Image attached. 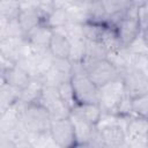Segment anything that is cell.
<instances>
[{
    "label": "cell",
    "mask_w": 148,
    "mask_h": 148,
    "mask_svg": "<svg viewBox=\"0 0 148 148\" xmlns=\"http://www.w3.org/2000/svg\"><path fill=\"white\" fill-rule=\"evenodd\" d=\"M84 148H98V147H84Z\"/></svg>",
    "instance_id": "obj_32"
},
{
    "label": "cell",
    "mask_w": 148,
    "mask_h": 148,
    "mask_svg": "<svg viewBox=\"0 0 148 148\" xmlns=\"http://www.w3.org/2000/svg\"><path fill=\"white\" fill-rule=\"evenodd\" d=\"M31 76L21 67H18L17 65H15L14 67L1 72V82L8 83L9 86L21 90H22L29 84V82L31 81Z\"/></svg>",
    "instance_id": "obj_15"
},
{
    "label": "cell",
    "mask_w": 148,
    "mask_h": 148,
    "mask_svg": "<svg viewBox=\"0 0 148 148\" xmlns=\"http://www.w3.org/2000/svg\"><path fill=\"white\" fill-rule=\"evenodd\" d=\"M146 142H147V147H148V134H147V138H146Z\"/></svg>",
    "instance_id": "obj_31"
},
{
    "label": "cell",
    "mask_w": 148,
    "mask_h": 148,
    "mask_svg": "<svg viewBox=\"0 0 148 148\" xmlns=\"http://www.w3.org/2000/svg\"><path fill=\"white\" fill-rule=\"evenodd\" d=\"M126 141L130 145L147 143L146 138L148 134V118L140 116H131L125 127Z\"/></svg>",
    "instance_id": "obj_10"
},
{
    "label": "cell",
    "mask_w": 148,
    "mask_h": 148,
    "mask_svg": "<svg viewBox=\"0 0 148 148\" xmlns=\"http://www.w3.org/2000/svg\"><path fill=\"white\" fill-rule=\"evenodd\" d=\"M71 113L90 123L94 126H97L103 117L99 104H76L72 109Z\"/></svg>",
    "instance_id": "obj_16"
},
{
    "label": "cell",
    "mask_w": 148,
    "mask_h": 148,
    "mask_svg": "<svg viewBox=\"0 0 148 148\" xmlns=\"http://www.w3.org/2000/svg\"><path fill=\"white\" fill-rule=\"evenodd\" d=\"M125 96H126V90L121 77L101 87L98 104L102 109L103 114L118 116L119 108Z\"/></svg>",
    "instance_id": "obj_3"
},
{
    "label": "cell",
    "mask_w": 148,
    "mask_h": 148,
    "mask_svg": "<svg viewBox=\"0 0 148 148\" xmlns=\"http://www.w3.org/2000/svg\"><path fill=\"white\" fill-rule=\"evenodd\" d=\"M140 38H141V40L143 42V44H145V45L147 46V49H148V27L141 29Z\"/></svg>",
    "instance_id": "obj_29"
},
{
    "label": "cell",
    "mask_w": 148,
    "mask_h": 148,
    "mask_svg": "<svg viewBox=\"0 0 148 148\" xmlns=\"http://www.w3.org/2000/svg\"><path fill=\"white\" fill-rule=\"evenodd\" d=\"M114 148H132V147H131V145H130L127 141H125L123 145H120V146H118V147H114Z\"/></svg>",
    "instance_id": "obj_30"
},
{
    "label": "cell",
    "mask_w": 148,
    "mask_h": 148,
    "mask_svg": "<svg viewBox=\"0 0 148 148\" xmlns=\"http://www.w3.org/2000/svg\"><path fill=\"white\" fill-rule=\"evenodd\" d=\"M20 5L21 10L17 16V21L24 35H27L32 29L43 23V16L38 12L36 2H20Z\"/></svg>",
    "instance_id": "obj_11"
},
{
    "label": "cell",
    "mask_w": 148,
    "mask_h": 148,
    "mask_svg": "<svg viewBox=\"0 0 148 148\" xmlns=\"http://www.w3.org/2000/svg\"><path fill=\"white\" fill-rule=\"evenodd\" d=\"M44 87L45 86L39 77H32L31 81L29 82V84L22 90L20 99L27 105L38 103V101L43 94Z\"/></svg>",
    "instance_id": "obj_18"
},
{
    "label": "cell",
    "mask_w": 148,
    "mask_h": 148,
    "mask_svg": "<svg viewBox=\"0 0 148 148\" xmlns=\"http://www.w3.org/2000/svg\"><path fill=\"white\" fill-rule=\"evenodd\" d=\"M21 10L20 2L16 1H1L0 2V17L6 20L17 18Z\"/></svg>",
    "instance_id": "obj_25"
},
{
    "label": "cell",
    "mask_w": 148,
    "mask_h": 148,
    "mask_svg": "<svg viewBox=\"0 0 148 148\" xmlns=\"http://www.w3.org/2000/svg\"><path fill=\"white\" fill-rule=\"evenodd\" d=\"M139 6L140 2H132L123 17L114 25L124 47H128L135 39L139 38L141 34L142 28L139 17Z\"/></svg>",
    "instance_id": "obj_2"
},
{
    "label": "cell",
    "mask_w": 148,
    "mask_h": 148,
    "mask_svg": "<svg viewBox=\"0 0 148 148\" xmlns=\"http://www.w3.org/2000/svg\"><path fill=\"white\" fill-rule=\"evenodd\" d=\"M51 120L52 118L49 111L39 103H34L25 108L20 124L29 136H35L49 134Z\"/></svg>",
    "instance_id": "obj_1"
},
{
    "label": "cell",
    "mask_w": 148,
    "mask_h": 148,
    "mask_svg": "<svg viewBox=\"0 0 148 148\" xmlns=\"http://www.w3.org/2000/svg\"><path fill=\"white\" fill-rule=\"evenodd\" d=\"M52 35H53V29L42 23L35 29H32L30 32H28L24 36V38L34 52H42L49 50Z\"/></svg>",
    "instance_id": "obj_12"
},
{
    "label": "cell",
    "mask_w": 148,
    "mask_h": 148,
    "mask_svg": "<svg viewBox=\"0 0 148 148\" xmlns=\"http://www.w3.org/2000/svg\"><path fill=\"white\" fill-rule=\"evenodd\" d=\"M76 104H98L99 88L86 73L74 74L71 80Z\"/></svg>",
    "instance_id": "obj_5"
},
{
    "label": "cell",
    "mask_w": 148,
    "mask_h": 148,
    "mask_svg": "<svg viewBox=\"0 0 148 148\" xmlns=\"http://www.w3.org/2000/svg\"><path fill=\"white\" fill-rule=\"evenodd\" d=\"M69 118L74 126L77 145L82 146V147H87L89 145V142L91 141V139L94 138L95 133L97 132V126H94L90 123H88L72 113L69 114Z\"/></svg>",
    "instance_id": "obj_14"
},
{
    "label": "cell",
    "mask_w": 148,
    "mask_h": 148,
    "mask_svg": "<svg viewBox=\"0 0 148 148\" xmlns=\"http://www.w3.org/2000/svg\"><path fill=\"white\" fill-rule=\"evenodd\" d=\"M86 39L84 38H79L71 40V54H69V60L72 62H82L86 58Z\"/></svg>",
    "instance_id": "obj_24"
},
{
    "label": "cell",
    "mask_w": 148,
    "mask_h": 148,
    "mask_svg": "<svg viewBox=\"0 0 148 148\" xmlns=\"http://www.w3.org/2000/svg\"><path fill=\"white\" fill-rule=\"evenodd\" d=\"M49 51L53 58L69 59L71 54V40L66 36L64 29L53 30V35L49 45Z\"/></svg>",
    "instance_id": "obj_13"
},
{
    "label": "cell",
    "mask_w": 148,
    "mask_h": 148,
    "mask_svg": "<svg viewBox=\"0 0 148 148\" xmlns=\"http://www.w3.org/2000/svg\"><path fill=\"white\" fill-rule=\"evenodd\" d=\"M76 148H84V147H82V146H77Z\"/></svg>",
    "instance_id": "obj_33"
},
{
    "label": "cell",
    "mask_w": 148,
    "mask_h": 148,
    "mask_svg": "<svg viewBox=\"0 0 148 148\" xmlns=\"http://www.w3.org/2000/svg\"><path fill=\"white\" fill-rule=\"evenodd\" d=\"M87 50H86V61H96L106 59L109 54V50L101 42H90L86 40Z\"/></svg>",
    "instance_id": "obj_20"
},
{
    "label": "cell",
    "mask_w": 148,
    "mask_h": 148,
    "mask_svg": "<svg viewBox=\"0 0 148 148\" xmlns=\"http://www.w3.org/2000/svg\"><path fill=\"white\" fill-rule=\"evenodd\" d=\"M69 22V14L65 2H54V9L43 20V23L53 30L64 28Z\"/></svg>",
    "instance_id": "obj_17"
},
{
    "label": "cell",
    "mask_w": 148,
    "mask_h": 148,
    "mask_svg": "<svg viewBox=\"0 0 148 148\" xmlns=\"http://www.w3.org/2000/svg\"><path fill=\"white\" fill-rule=\"evenodd\" d=\"M97 128L104 148H114L126 141L125 127L119 123L118 116H116L111 121L98 124Z\"/></svg>",
    "instance_id": "obj_7"
},
{
    "label": "cell",
    "mask_w": 148,
    "mask_h": 148,
    "mask_svg": "<svg viewBox=\"0 0 148 148\" xmlns=\"http://www.w3.org/2000/svg\"><path fill=\"white\" fill-rule=\"evenodd\" d=\"M57 90H58V94H59L62 103L66 105V108L69 111H72V109L76 105V101H75V96H74V91H73L71 81L59 84L57 87Z\"/></svg>",
    "instance_id": "obj_23"
},
{
    "label": "cell",
    "mask_w": 148,
    "mask_h": 148,
    "mask_svg": "<svg viewBox=\"0 0 148 148\" xmlns=\"http://www.w3.org/2000/svg\"><path fill=\"white\" fill-rule=\"evenodd\" d=\"M105 27L106 24L104 23H95V22L86 21L84 23H82V31L84 39L90 42H99Z\"/></svg>",
    "instance_id": "obj_22"
},
{
    "label": "cell",
    "mask_w": 148,
    "mask_h": 148,
    "mask_svg": "<svg viewBox=\"0 0 148 148\" xmlns=\"http://www.w3.org/2000/svg\"><path fill=\"white\" fill-rule=\"evenodd\" d=\"M132 112L135 116L148 118V94L132 98Z\"/></svg>",
    "instance_id": "obj_26"
},
{
    "label": "cell",
    "mask_w": 148,
    "mask_h": 148,
    "mask_svg": "<svg viewBox=\"0 0 148 148\" xmlns=\"http://www.w3.org/2000/svg\"><path fill=\"white\" fill-rule=\"evenodd\" d=\"M131 67L140 71L146 76H148V53H133Z\"/></svg>",
    "instance_id": "obj_27"
},
{
    "label": "cell",
    "mask_w": 148,
    "mask_h": 148,
    "mask_svg": "<svg viewBox=\"0 0 148 148\" xmlns=\"http://www.w3.org/2000/svg\"><path fill=\"white\" fill-rule=\"evenodd\" d=\"M50 135L52 141L59 148H76L79 146L74 126L69 117L52 119L50 125Z\"/></svg>",
    "instance_id": "obj_6"
},
{
    "label": "cell",
    "mask_w": 148,
    "mask_h": 148,
    "mask_svg": "<svg viewBox=\"0 0 148 148\" xmlns=\"http://www.w3.org/2000/svg\"><path fill=\"white\" fill-rule=\"evenodd\" d=\"M82 64L86 74L98 88L120 77V72L108 59H102L96 61L83 60Z\"/></svg>",
    "instance_id": "obj_4"
},
{
    "label": "cell",
    "mask_w": 148,
    "mask_h": 148,
    "mask_svg": "<svg viewBox=\"0 0 148 148\" xmlns=\"http://www.w3.org/2000/svg\"><path fill=\"white\" fill-rule=\"evenodd\" d=\"M40 105H43L50 113L52 119L66 118L69 117L71 111L62 103L57 88L53 87H44L43 94L38 101Z\"/></svg>",
    "instance_id": "obj_9"
},
{
    "label": "cell",
    "mask_w": 148,
    "mask_h": 148,
    "mask_svg": "<svg viewBox=\"0 0 148 148\" xmlns=\"http://www.w3.org/2000/svg\"><path fill=\"white\" fill-rule=\"evenodd\" d=\"M0 148H15V141L8 134L1 133V145Z\"/></svg>",
    "instance_id": "obj_28"
},
{
    "label": "cell",
    "mask_w": 148,
    "mask_h": 148,
    "mask_svg": "<svg viewBox=\"0 0 148 148\" xmlns=\"http://www.w3.org/2000/svg\"><path fill=\"white\" fill-rule=\"evenodd\" d=\"M120 77L124 82L126 94L131 98L148 94V76L140 71L130 67L121 72Z\"/></svg>",
    "instance_id": "obj_8"
},
{
    "label": "cell",
    "mask_w": 148,
    "mask_h": 148,
    "mask_svg": "<svg viewBox=\"0 0 148 148\" xmlns=\"http://www.w3.org/2000/svg\"><path fill=\"white\" fill-rule=\"evenodd\" d=\"M21 98V90L9 86L8 83L1 82L0 87V111L1 113L17 103Z\"/></svg>",
    "instance_id": "obj_19"
},
{
    "label": "cell",
    "mask_w": 148,
    "mask_h": 148,
    "mask_svg": "<svg viewBox=\"0 0 148 148\" xmlns=\"http://www.w3.org/2000/svg\"><path fill=\"white\" fill-rule=\"evenodd\" d=\"M99 42L109 50V52L118 50L120 47H124L121 42H120V39H119V36H118V34L116 31V28L110 25V24H106Z\"/></svg>",
    "instance_id": "obj_21"
}]
</instances>
